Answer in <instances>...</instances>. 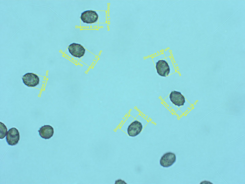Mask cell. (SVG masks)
<instances>
[{"label": "cell", "mask_w": 245, "mask_h": 184, "mask_svg": "<svg viewBox=\"0 0 245 184\" xmlns=\"http://www.w3.org/2000/svg\"><path fill=\"white\" fill-rule=\"evenodd\" d=\"M6 138L9 145L13 146L16 144L20 139V135L18 130L15 127L10 129L7 132Z\"/></svg>", "instance_id": "1"}, {"label": "cell", "mask_w": 245, "mask_h": 184, "mask_svg": "<svg viewBox=\"0 0 245 184\" xmlns=\"http://www.w3.org/2000/svg\"><path fill=\"white\" fill-rule=\"evenodd\" d=\"M23 82L28 87H34L38 85L39 83L38 76L32 73H28L25 74L22 77Z\"/></svg>", "instance_id": "2"}, {"label": "cell", "mask_w": 245, "mask_h": 184, "mask_svg": "<svg viewBox=\"0 0 245 184\" xmlns=\"http://www.w3.org/2000/svg\"><path fill=\"white\" fill-rule=\"evenodd\" d=\"M98 16L95 11L88 10L82 13L80 18L84 23H92L96 22L98 20Z\"/></svg>", "instance_id": "3"}, {"label": "cell", "mask_w": 245, "mask_h": 184, "mask_svg": "<svg viewBox=\"0 0 245 184\" xmlns=\"http://www.w3.org/2000/svg\"><path fill=\"white\" fill-rule=\"evenodd\" d=\"M69 52L73 56L80 58L84 55L85 49L79 44L73 43L70 45L68 47Z\"/></svg>", "instance_id": "4"}, {"label": "cell", "mask_w": 245, "mask_h": 184, "mask_svg": "<svg viewBox=\"0 0 245 184\" xmlns=\"http://www.w3.org/2000/svg\"><path fill=\"white\" fill-rule=\"evenodd\" d=\"M156 66L157 72L159 75L165 77L168 75L170 69L166 61L163 60H159L156 63Z\"/></svg>", "instance_id": "5"}, {"label": "cell", "mask_w": 245, "mask_h": 184, "mask_svg": "<svg viewBox=\"0 0 245 184\" xmlns=\"http://www.w3.org/2000/svg\"><path fill=\"white\" fill-rule=\"evenodd\" d=\"M176 157L174 153L169 152L164 154L160 160V164L164 167H167L172 165L175 162Z\"/></svg>", "instance_id": "6"}, {"label": "cell", "mask_w": 245, "mask_h": 184, "mask_svg": "<svg viewBox=\"0 0 245 184\" xmlns=\"http://www.w3.org/2000/svg\"><path fill=\"white\" fill-rule=\"evenodd\" d=\"M142 128L141 123L137 121H135L128 126L127 129L128 134L130 137L136 136L140 133Z\"/></svg>", "instance_id": "7"}, {"label": "cell", "mask_w": 245, "mask_h": 184, "mask_svg": "<svg viewBox=\"0 0 245 184\" xmlns=\"http://www.w3.org/2000/svg\"><path fill=\"white\" fill-rule=\"evenodd\" d=\"M169 98L173 104L178 106L183 105L185 102V98L180 92L172 91L169 95Z\"/></svg>", "instance_id": "8"}, {"label": "cell", "mask_w": 245, "mask_h": 184, "mask_svg": "<svg viewBox=\"0 0 245 184\" xmlns=\"http://www.w3.org/2000/svg\"><path fill=\"white\" fill-rule=\"evenodd\" d=\"M38 131L40 137L45 139L50 138L54 133L53 128L50 125H44L42 126Z\"/></svg>", "instance_id": "9"}, {"label": "cell", "mask_w": 245, "mask_h": 184, "mask_svg": "<svg viewBox=\"0 0 245 184\" xmlns=\"http://www.w3.org/2000/svg\"><path fill=\"white\" fill-rule=\"evenodd\" d=\"M7 132V129L6 126L3 123L0 122V139H3L5 137Z\"/></svg>", "instance_id": "10"}, {"label": "cell", "mask_w": 245, "mask_h": 184, "mask_svg": "<svg viewBox=\"0 0 245 184\" xmlns=\"http://www.w3.org/2000/svg\"><path fill=\"white\" fill-rule=\"evenodd\" d=\"M121 182L123 184H126V183H125V182L124 181L122 180L121 179H119V180H116V181L115 184H122V183H121Z\"/></svg>", "instance_id": "11"}, {"label": "cell", "mask_w": 245, "mask_h": 184, "mask_svg": "<svg viewBox=\"0 0 245 184\" xmlns=\"http://www.w3.org/2000/svg\"><path fill=\"white\" fill-rule=\"evenodd\" d=\"M238 160L234 161H228L218 162H216V163H221L225 162H232V161H240V160Z\"/></svg>", "instance_id": "12"}, {"label": "cell", "mask_w": 245, "mask_h": 184, "mask_svg": "<svg viewBox=\"0 0 245 184\" xmlns=\"http://www.w3.org/2000/svg\"><path fill=\"white\" fill-rule=\"evenodd\" d=\"M218 114L219 115H227V116L229 115V116H240V117H241V116H234V115H225L220 114Z\"/></svg>", "instance_id": "13"}, {"label": "cell", "mask_w": 245, "mask_h": 184, "mask_svg": "<svg viewBox=\"0 0 245 184\" xmlns=\"http://www.w3.org/2000/svg\"><path fill=\"white\" fill-rule=\"evenodd\" d=\"M11 8H12V9H13V10H14V11H15V12L16 13V14H17V16H18V17H19V18H20V20H21V21H22V23H23V24H24V23H23V22H22V20H21V18H20V17H19V16L18 15V14H17V13H16V11H15V10H14V9H13V8H12V7H11Z\"/></svg>", "instance_id": "14"}, {"label": "cell", "mask_w": 245, "mask_h": 184, "mask_svg": "<svg viewBox=\"0 0 245 184\" xmlns=\"http://www.w3.org/2000/svg\"><path fill=\"white\" fill-rule=\"evenodd\" d=\"M245 135V134H244V135H243L242 136H241L240 137H239L238 138H237L236 139H234V140L233 141H232L231 142H229V143H228V144H229V143H231V142H232L233 141H234L235 140H236V139H238V138H240V137H242V136H244V135Z\"/></svg>", "instance_id": "15"}, {"label": "cell", "mask_w": 245, "mask_h": 184, "mask_svg": "<svg viewBox=\"0 0 245 184\" xmlns=\"http://www.w3.org/2000/svg\"><path fill=\"white\" fill-rule=\"evenodd\" d=\"M0 9L1 10H3V11H7V12H9V11H6V10H3L1 9Z\"/></svg>", "instance_id": "16"}]
</instances>
